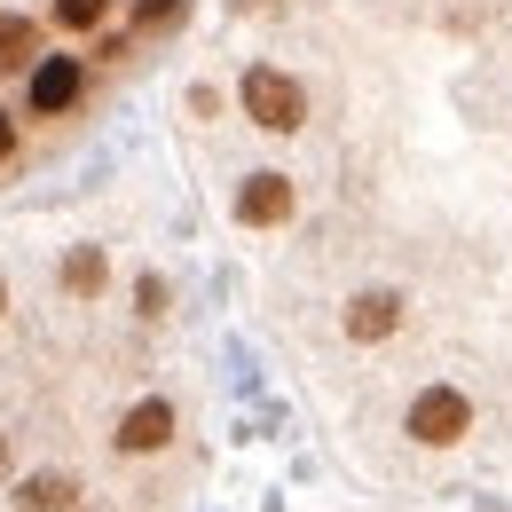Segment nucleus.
Wrapping results in <instances>:
<instances>
[{
  "label": "nucleus",
  "mask_w": 512,
  "mask_h": 512,
  "mask_svg": "<svg viewBox=\"0 0 512 512\" xmlns=\"http://www.w3.org/2000/svg\"><path fill=\"white\" fill-rule=\"evenodd\" d=\"M237 103H245V119L260 134H300L308 127V95H300V79H284L276 64H253L237 79Z\"/></svg>",
  "instance_id": "f257e3e1"
},
{
  "label": "nucleus",
  "mask_w": 512,
  "mask_h": 512,
  "mask_svg": "<svg viewBox=\"0 0 512 512\" xmlns=\"http://www.w3.org/2000/svg\"><path fill=\"white\" fill-rule=\"evenodd\" d=\"M402 426H410V442L449 449V442L473 434V402H465V386H418L410 410H402Z\"/></svg>",
  "instance_id": "f03ea898"
},
{
  "label": "nucleus",
  "mask_w": 512,
  "mask_h": 512,
  "mask_svg": "<svg viewBox=\"0 0 512 512\" xmlns=\"http://www.w3.org/2000/svg\"><path fill=\"white\" fill-rule=\"evenodd\" d=\"M87 103V64L79 56H40L24 71V119H64Z\"/></svg>",
  "instance_id": "7ed1b4c3"
},
{
  "label": "nucleus",
  "mask_w": 512,
  "mask_h": 512,
  "mask_svg": "<svg viewBox=\"0 0 512 512\" xmlns=\"http://www.w3.org/2000/svg\"><path fill=\"white\" fill-rule=\"evenodd\" d=\"M292 213H300V190H292L284 166H253V174L237 182V221H245V229H284Z\"/></svg>",
  "instance_id": "20e7f679"
},
{
  "label": "nucleus",
  "mask_w": 512,
  "mask_h": 512,
  "mask_svg": "<svg viewBox=\"0 0 512 512\" xmlns=\"http://www.w3.org/2000/svg\"><path fill=\"white\" fill-rule=\"evenodd\" d=\"M402 323H410V292H394V284L347 300V339H355V347H379V339H394Z\"/></svg>",
  "instance_id": "39448f33"
},
{
  "label": "nucleus",
  "mask_w": 512,
  "mask_h": 512,
  "mask_svg": "<svg viewBox=\"0 0 512 512\" xmlns=\"http://www.w3.org/2000/svg\"><path fill=\"white\" fill-rule=\"evenodd\" d=\"M111 442H119V457H150V449H166V442H174V402H166V394H142L127 418H119Z\"/></svg>",
  "instance_id": "423d86ee"
},
{
  "label": "nucleus",
  "mask_w": 512,
  "mask_h": 512,
  "mask_svg": "<svg viewBox=\"0 0 512 512\" xmlns=\"http://www.w3.org/2000/svg\"><path fill=\"white\" fill-rule=\"evenodd\" d=\"M40 56H48V24H40L32 8L0 16V71H32Z\"/></svg>",
  "instance_id": "0eeeda50"
},
{
  "label": "nucleus",
  "mask_w": 512,
  "mask_h": 512,
  "mask_svg": "<svg viewBox=\"0 0 512 512\" xmlns=\"http://www.w3.org/2000/svg\"><path fill=\"white\" fill-rule=\"evenodd\" d=\"M56 276H64L71 300H103V284H111V253H103V245H71Z\"/></svg>",
  "instance_id": "6e6552de"
},
{
  "label": "nucleus",
  "mask_w": 512,
  "mask_h": 512,
  "mask_svg": "<svg viewBox=\"0 0 512 512\" xmlns=\"http://www.w3.org/2000/svg\"><path fill=\"white\" fill-rule=\"evenodd\" d=\"M79 505V481L71 473H32V481H16V512H71Z\"/></svg>",
  "instance_id": "1a4fd4ad"
},
{
  "label": "nucleus",
  "mask_w": 512,
  "mask_h": 512,
  "mask_svg": "<svg viewBox=\"0 0 512 512\" xmlns=\"http://www.w3.org/2000/svg\"><path fill=\"white\" fill-rule=\"evenodd\" d=\"M111 8H119V0H56V8H48V24H56V32H103V24H111Z\"/></svg>",
  "instance_id": "9d476101"
},
{
  "label": "nucleus",
  "mask_w": 512,
  "mask_h": 512,
  "mask_svg": "<svg viewBox=\"0 0 512 512\" xmlns=\"http://www.w3.org/2000/svg\"><path fill=\"white\" fill-rule=\"evenodd\" d=\"M182 16H190V0H142L134 8V32H174Z\"/></svg>",
  "instance_id": "9b49d317"
},
{
  "label": "nucleus",
  "mask_w": 512,
  "mask_h": 512,
  "mask_svg": "<svg viewBox=\"0 0 512 512\" xmlns=\"http://www.w3.org/2000/svg\"><path fill=\"white\" fill-rule=\"evenodd\" d=\"M134 308H142V323H158V316H166V284L142 276V284H134Z\"/></svg>",
  "instance_id": "f8f14e48"
},
{
  "label": "nucleus",
  "mask_w": 512,
  "mask_h": 512,
  "mask_svg": "<svg viewBox=\"0 0 512 512\" xmlns=\"http://www.w3.org/2000/svg\"><path fill=\"white\" fill-rule=\"evenodd\" d=\"M8 158H16V119L0 111V166H8Z\"/></svg>",
  "instance_id": "ddd939ff"
},
{
  "label": "nucleus",
  "mask_w": 512,
  "mask_h": 512,
  "mask_svg": "<svg viewBox=\"0 0 512 512\" xmlns=\"http://www.w3.org/2000/svg\"><path fill=\"white\" fill-rule=\"evenodd\" d=\"M0 316H8V284H0Z\"/></svg>",
  "instance_id": "4468645a"
},
{
  "label": "nucleus",
  "mask_w": 512,
  "mask_h": 512,
  "mask_svg": "<svg viewBox=\"0 0 512 512\" xmlns=\"http://www.w3.org/2000/svg\"><path fill=\"white\" fill-rule=\"evenodd\" d=\"M0 473H8V442H0Z\"/></svg>",
  "instance_id": "2eb2a0df"
}]
</instances>
